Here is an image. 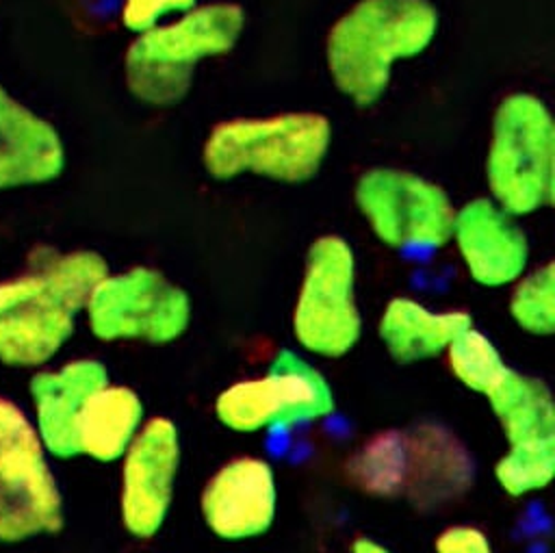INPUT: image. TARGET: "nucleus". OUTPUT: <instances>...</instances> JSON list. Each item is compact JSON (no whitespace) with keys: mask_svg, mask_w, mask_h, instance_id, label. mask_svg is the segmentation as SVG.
<instances>
[{"mask_svg":"<svg viewBox=\"0 0 555 553\" xmlns=\"http://www.w3.org/2000/svg\"><path fill=\"white\" fill-rule=\"evenodd\" d=\"M353 197L371 232L386 247L434 252L451 241V197L440 184L414 171L373 167L358 178Z\"/></svg>","mask_w":555,"mask_h":553,"instance_id":"nucleus-9","label":"nucleus"},{"mask_svg":"<svg viewBox=\"0 0 555 553\" xmlns=\"http://www.w3.org/2000/svg\"><path fill=\"white\" fill-rule=\"evenodd\" d=\"M468 325L466 310H436L414 297H395L379 317L377 334L395 360L416 362L444 353Z\"/></svg>","mask_w":555,"mask_h":553,"instance_id":"nucleus-17","label":"nucleus"},{"mask_svg":"<svg viewBox=\"0 0 555 553\" xmlns=\"http://www.w3.org/2000/svg\"><path fill=\"white\" fill-rule=\"evenodd\" d=\"M490 200L514 217L533 215L555 195V121L533 93L505 95L492 117L486 150Z\"/></svg>","mask_w":555,"mask_h":553,"instance_id":"nucleus-5","label":"nucleus"},{"mask_svg":"<svg viewBox=\"0 0 555 553\" xmlns=\"http://www.w3.org/2000/svg\"><path fill=\"white\" fill-rule=\"evenodd\" d=\"M291 327L299 347L310 356L340 358L356 347L362 334L356 254L343 236L323 234L310 245Z\"/></svg>","mask_w":555,"mask_h":553,"instance_id":"nucleus-7","label":"nucleus"},{"mask_svg":"<svg viewBox=\"0 0 555 553\" xmlns=\"http://www.w3.org/2000/svg\"><path fill=\"white\" fill-rule=\"evenodd\" d=\"M30 416L0 395V542L20 544L63 527V497Z\"/></svg>","mask_w":555,"mask_h":553,"instance_id":"nucleus-6","label":"nucleus"},{"mask_svg":"<svg viewBox=\"0 0 555 553\" xmlns=\"http://www.w3.org/2000/svg\"><path fill=\"white\" fill-rule=\"evenodd\" d=\"M108 371L100 360L76 358L56 369L37 371L28 393L33 403V425L48 451L59 460L78 458L76 432L89 397L104 386Z\"/></svg>","mask_w":555,"mask_h":553,"instance_id":"nucleus-15","label":"nucleus"},{"mask_svg":"<svg viewBox=\"0 0 555 553\" xmlns=\"http://www.w3.org/2000/svg\"><path fill=\"white\" fill-rule=\"evenodd\" d=\"M180 458L178 427L165 416L147 419L121 455L119 518L130 536L147 540L165 525Z\"/></svg>","mask_w":555,"mask_h":553,"instance_id":"nucleus-11","label":"nucleus"},{"mask_svg":"<svg viewBox=\"0 0 555 553\" xmlns=\"http://www.w3.org/2000/svg\"><path fill=\"white\" fill-rule=\"evenodd\" d=\"M87 325L100 340H147L156 345L180 338L191 323L189 293L152 267L106 273L85 306Z\"/></svg>","mask_w":555,"mask_h":553,"instance_id":"nucleus-10","label":"nucleus"},{"mask_svg":"<svg viewBox=\"0 0 555 553\" xmlns=\"http://www.w3.org/2000/svg\"><path fill=\"white\" fill-rule=\"evenodd\" d=\"M63 169L59 130L0 85V191L52 182Z\"/></svg>","mask_w":555,"mask_h":553,"instance_id":"nucleus-16","label":"nucleus"},{"mask_svg":"<svg viewBox=\"0 0 555 553\" xmlns=\"http://www.w3.org/2000/svg\"><path fill=\"white\" fill-rule=\"evenodd\" d=\"M202 518L221 540L238 542L264 533L278 512V481L262 458L225 462L202 492Z\"/></svg>","mask_w":555,"mask_h":553,"instance_id":"nucleus-14","label":"nucleus"},{"mask_svg":"<svg viewBox=\"0 0 555 553\" xmlns=\"http://www.w3.org/2000/svg\"><path fill=\"white\" fill-rule=\"evenodd\" d=\"M334 412L327 377L301 353H275L260 375L223 388L215 401L217 419L234 432L254 434L323 421Z\"/></svg>","mask_w":555,"mask_h":553,"instance_id":"nucleus-8","label":"nucleus"},{"mask_svg":"<svg viewBox=\"0 0 555 553\" xmlns=\"http://www.w3.org/2000/svg\"><path fill=\"white\" fill-rule=\"evenodd\" d=\"M483 397L488 399L507 445L555 438V403L540 380L507 366L501 380Z\"/></svg>","mask_w":555,"mask_h":553,"instance_id":"nucleus-19","label":"nucleus"},{"mask_svg":"<svg viewBox=\"0 0 555 553\" xmlns=\"http://www.w3.org/2000/svg\"><path fill=\"white\" fill-rule=\"evenodd\" d=\"M91 249L43 252L30 269L0 282V362L48 364L72 338L95 284L108 273Z\"/></svg>","mask_w":555,"mask_h":553,"instance_id":"nucleus-1","label":"nucleus"},{"mask_svg":"<svg viewBox=\"0 0 555 553\" xmlns=\"http://www.w3.org/2000/svg\"><path fill=\"white\" fill-rule=\"evenodd\" d=\"M438 9L429 0H358L327 30L325 65L334 87L358 106L375 104L399 61L436 39Z\"/></svg>","mask_w":555,"mask_h":553,"instance_id":"nucleus-2","label":"nucleus"},{"mask_svg":"<svg viewBox=\"0 0 555 553\" xmlns=\"http://www.w3.org/2000/svg\"><path fill=\"white\" fill-rule=\"evenodd\" d=\"M434 546L436 553H494L488 536L470 525L447 527Z\"/></svg>","mask_w":555,"mask_h":553,"instance_id":"nucleus-24","label":"nucleus"},{"mask_svg":"<svg viewBox=\"0 0 555 553\" xmlns=\"http://www.w3.org/2000/svg\"><path fill=\"white\" fill-rule=\"evenodd\" d=\"M245 11L234 2H204L139 33L124 54V82L147 106H173L191 89L195 69L238 43Z\"/></svg>","mask_w":555,"mask_h":553,"instance_id":"nucleus-3","label":"nucleus"},{"mask_svg":"<svg viewBox=\"0 0 555 553\" xmlns=\"http://www.w3.org/2000/svg\"><path fill=\"white\" fill-rule=\"evenodd\" d=\"M199 0H124L119 20L126 30L139 35L191 11Z\"/></svg>","mask_w":555,"mask_h":553,"instance_id":"nucleus-23","label":"nucleus"},{"mask_svg":"<svg viewBox=\"0 0 555 553\" xmlns=\"http://www.w3.org/2000/svg\"><path fill=\"white\" fill-rule=\"evenodd\" d=\"M466 466L464 451L449 436L436 434L379 436L356 460L360 484L379 494L416 492L418 486L429 490V479L438 490H455L468 473Z\"/></svg>","mask_w":555,"mask_h":553,"instance_id":"nucleus-12","label":"nucleus"},{"mask_svg":"<svg viewBox=\"0 0 555 553\" xmlns=\"http://www.w3.org/2000/svg\"><path fill=\"white\" fill-rule=\"evenodd\" d=\"M145 423L141 397L124 386L106 382L87 401L76 432L78 455L95 462L121 460Z\"/></svg>","mask_w":555,"mask_h":553,"instance_id":"nucleus-18","label":"nucleus"},{"mask_svg":"<svg viewBox=\"0 0 555 553\" xmlns=\"http://www.w3.org/2000/svg\"><path fill=\"white\" fill-rule=\"evenodd\" d=\"M494 477L509 497H527L544 490L555 477V438L507 445L494 466Z\"/></svg>","mask_w":555,"mask_h":553,"instance_id":"nucleus-21","label":"nucleus"},{"mask_svg":"<svg viewBox=\"0 0 555 553\" xmlns=\"http://www.w3.org/2000/svg\"><path fill=\"white\" fill-rule=\"evenodd\" d=\"M351 553H390L384 544L375 542L373 538H358L351 546Z\"/></svg>","mask_w":555,"mask_h":553,"instance_id":"nucleus-25","label":"nucleus"},{"mask_svg":"<svg viewBox=\"0 0 555 553\" xmlns=\"http://www.w3.org/2000/svg\"><path fill=\"white\" fill-rule=\"evenodd\" d=\"M332 145L323 113L291 111L267 117H234L210 128L202 163L210 178L258 176L299 184L314 178Z\"/></svg>","mask_w":555,"mask_h":553,"instance_id":"nucleus-4","label":"nucleus"},{"mask_svg":"<svg viewBox=\"0 0 555 553\" xmlns=\"http://www.w3.org/2000/svg\"><path fill=\"white\" fill-rule=\"evenodd\" d=\"M444 356L453 377L479 395H486L507 371V362L494 340L473 325L453 338Z\"/></svg>","mask_w":555,"mask_h":553,"instance_id":"nucleus-20","label":"nucleus"},{"mask_svg":"<svg viewBox=\"0 0 555 553\" xmlns=\"http://www.w3.org/2000/svg\"><path fill=\"white\" fill-rule=\"evenodd\" d=\"M451 241L468 278L486 288L512 286L529 267V241L490 197H475L455 208Z\"/></svg>","mask_w":555,"mask_h":553,"instance_id":"nucleus-13","label":"nucleus"},{"mask_svg":"<svg viewBox=\"0 0 555 553\" xmlns=\"http://www.w3.org/2000/svg\"><path fill=\"white\" fill-rule=\"evenodd\" d=\"M509 295V314L514 323L533 336H551L555 330V267L546 262L527 269Z\"/></svg>","mask_w":555,"mask_h":553,"instance_id":"nucleus-22","label":"nucleus"}]
</instances>
